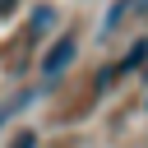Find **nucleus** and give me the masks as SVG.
Listing matches in <instances>:
<instances>
[{"mask_svg": "<svg viewBox=\"0 0 148 148\" xmlns=\"http://www.w3.org/2000/svg\"><path fill=\"white\" fill-rule=\"evenodd\" d=\"M9 148H37V134H32V130H23V134H18Z\"/></svg>", "mask_w": 148, "mask_h": 148, "instance_id": "obj_4", "label": "nucleus"}, {"mask_svg": "<svg viewBox=\"0 0 148 148\" xmlns=\"http://www.w3.org/2000/svg\"><path fill=\"white\" fill-rule=\"evenodd\" d=\"M139 65H148V42H134V51L125 56V65H120V69H139Z\"/></svg>", "mask_w": 148, "mask_h": 148, "instance_id": "obj_2", "label": "nucleus"}, {"mask_svg": "<svg viewBox=\"0 0 148 148\" xmlns=\"http://www.w3.org/2000/svg\"><path fill=\"white\" fill-rule=\"evenodd\" d=\"M74 51H79V42H74V37H60V42L46 51V60H42V74H46V79H56V74H60V69L74 60Z\"/></svg>", "mask_w": 148, "mask_h": 148, "instance_id": "obj_1", "label": "nucleus"}, {"mask_svg": "<svg viewBox=\"0 0 148 148\" xmlns=\"http://www.w3.org/2000/svg\"><path fill=\"white\" fill-rule=\"evenodd\" d=\"M9 111H14V106H0V125H5V116H9Z\"/></svg>", "mask_w": 148, "mask_h": 148, "instance_id": "obj_6", "label": "nucleus"}, {"mask_svg": "<svg viewBox=\"0 0 148 148\" xmlns=\"http://www.w3.org/2000/svg\"><path fill=\"white\" fill-rule=\"evenodd\" d=\"M125 9H130V5H125V0H116V5H111V14H106V23H102V32H111V28L120 23V14H125Z\"/></svg>", "mask_w": 148, "mask_h": 148, "instance_id": "obj_3", "label": "nucleus"}, {"mask_svg": "<svg viewBox=\"0 0 148 148\" xmlns=\"http://www.w3.org/2000/svg\"><path fill=\"white\" fill-rule=\"evenodd\" d=\"M9 9H14V0H0V14H9Z\"/></svg>", "mask_w": 148, "mask_h": 148, "instance_id": "obj_5", "label": "nucleus"}]
</instances>
